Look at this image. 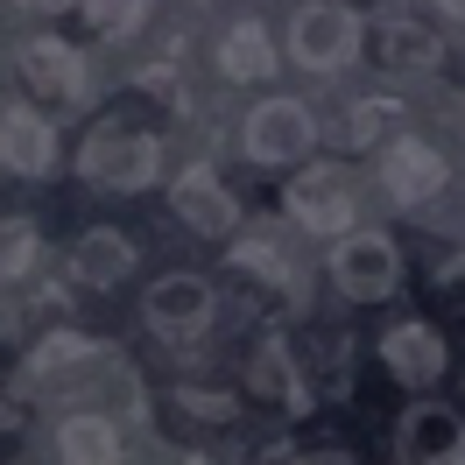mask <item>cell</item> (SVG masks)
Here are the masks:
<instances>
[{"mask_svg":"<svg viewBox=\"0 0 465 465\" xmlns=\"http://www.w3.org/2000/svg\"><path fill=\"white\" fill-rule=\"evenodd\" d=\"M22 15H64V7H78V0H15Z\"/></svg>","mask_w":465,"mask_h":465,"instance_id":"cell-25","label":"cell"},{"mask_svg":"<svg viewBox=\"0 0 465 465\" xmlns=\"http://www.w3.org/2000/svg\"><path fill=\"white\" fill-rule=\"evenodd\" d=\"M437 7H444V15H451V22H465V0H437Z\"/></svg>","mask_w":465,"mask_h":465,"instance_id":"cell-27","label":"cell"},{"mask_svg":"<svg viewBox=\"0 0 465 465\" xmlns=\"http://www.w3.org/2000/svg\"><path fill=\"white\" fill-rule=\"evenodd\" d=\"M247 388L262 395V402H275V409H290V416H303L311 409V388H303V374H296V360H290V346H254V360H247Z\"/></svg>","mask_w":465,"mask_h":465,"instance_id":"cell-13","label":"cell"},{"mask_svg":"<svg viewBox=\"0 0 465 465\" xmlns=\"http://www.w3.org/2000/svg\"><path fill=\"white\" fill-rule=\"evenodd\" d=\"M22 78H29L43 99H78V92H85V57H78L64 35H35V43H22Z\"/></svg>","mask_w":465,"mask_h":465,"instance_id":"cell-11","label":"cell"},{"mask_svg":"<svg viewBox=\"0 0 465 465\" xmlns=\"http://www.w3.org/2000/svg\"><path fill=\"white\" fill-rule=\"evenodd\" d=\"M290 57L303 64V71H346V64L360 57V15H352L346 0H311V7H296Z\"/></svg>","mask_w":465,"mask_h":465,"instance_id":"cell-2","label":"cell"},{"mask_svg":"<svg viewBox=\"0 0 465 465\" xmlns=\"http://www.w3.org/2000/svg\"><path fill=\"white\" fill-rule=\"evenodd\" d=\"M212 311H219V296H212V282L191 275V268H183V275H163V282L142 296L148 331H163V339H176V346H183V339H198L204 324H212Z\"/></svg>","mask_w":465,"mask_h":465,"instance_id":"cell-4","label":"cell"},{"mask_svg":"<svg viewBox=\"0 0 465 465\" xmlns=\"http://www.w3.org/2000/svg\"><path fill=\"white\" fill-rule=\"evenodd\" d=\"M296 465H352V459H339V451H311V459H296Z\"/></svg>","mask_w":465,"mask_h":465,"instance_id":"cell-26","label":"cell"},{"mask_svg":"<svg viewBox=\"0 0 465 465\" xmlns=\"http://www.w3.org/2000/svg\"><path fill=\"white\" fill-rule=\"evenodd\" d=\"M247 155L254 163H296V155H311V142H318V120H311V106L303 99H262L254 114H247Z\"/></svg>","mask_w":465,"mask_h":465,"instance_id":"cell-5","label":"cell"},{"mask_svg":"<svg viewBox=\"0 0 465 465\" xmlns=\"http://www.w3.org/2000/svg\"><path fill=\"white\" fill-rule=\"evenodd\" d=\"M219 71H226V78H240V85L275 71V43H268L262 22H232V29H226V43H219Z\"/></svg>","mask_w":465,"mask_h":465,"instance_id":"cell-16","label":"cell"},{"mask_svg":"<svg viewBox=\"0 0 465 465\" xmlns=\"http://www.w3.org/2000/svg\"><path fill=\"white\" fill-rule=\"evenodd\" d=\"M35 219H0V282H15V275H29L35 268Z\"/></svg>","mask_w":465,"mask_h":465,"instance_id":"cell-20","label":"cell"},{"mask_svg":"<svg viewBox=\"0 0 465 465\" xmlns=\"http://www.w3.org/2000/svg\"><path fill=\"white\" fill-rule=\"evenodd\" d=\"M0 163H7V176H29V183L57 170V134H50V120L35 106H7L0 114Z\"/></svg>","mask_w":465,"mask_h":465,"instance_id":"cell-10","label":"cell"},{"mask_svg":"<svg viewBox=\"0 0 465 465\" xmlns=\"http://www.w3.org/2000/svg\"><path fill=\"white\" fill-rule=\"evenodd\" d=\"M232 268L262 275V282H275V290H296V262L282 254V232H247V240L232 247Z\"/></svg>","mask_w":465,"mask_h":465,"instance_id":"cell-18","label":"cell"},{"mask_svg":"<svg viewBox=\"0 0 465 465\" xmlns=\"http://www.w3.org/2000/svg\"><path fill=\"white\" fill-rule=\"evenodd\" d=\"M183 402L198 409V416H232V402H226V395H183Z\"/></svg>","mask_w":465,"mask_h":465,"instance_id":"cell-24","label":"cell"},{"mask_svg":"<svg viewBox=\"0 0 465 465\" xmlns=\"http://www.w3.org/2000/svg\"><path fill=\"white\" fill-rule=\"evenodd\" d=\"M57 459L64 465H120V430L106 416H64L57 423Z\"/></svg>","mask_w":465,"mask_h":465,"instance_id":"cell-15","label":"cell"},{"mask_svg":"<svg viewBox=\"0 0 465 465\" xmlns=\"http://www.w3.org/2000/svg\"><path fill=\"white\" fill-rule=\"evenodd\" d=\"M395 459L402 465H451V459H465L459 409H444V402L402 409V423H395Z\"/></svg>","mask_w":465,"mask_h":465,"instance_id":"cell-7","label":"cell"},{"mask_svg":"<svg viewBox=\"0 0 465 465\" xmlns=\"http://www.w3.org/2000/svg\"><path fill=\"white\" fill-rule=\"evenodd\" d=\"M331 282H339L352 303H381V296H395V282H402V254H395V240H388V232H346V240L331 247Z\"/></svg>","mask_w":465,"mask_h":465,"instance_id":"cell-3","label":"cell"},{"mask_svg":"<svg viewBox=\"0 0 465 465\" xmlns=\"http://www.w3.org/2000/svg\"><path fill=\"white\" fill-rule=\"evenodd\" d=\"M170 204H176V219L198 232V240H226V232L240 226V204H232V191L212 170H183L176 191H170Z\"/></svg>","mask_w":465,"mask_h":465,"instance_id":"cell-9","label":"cell"},{"mask_svg":"<svg viewBox=\"0 0 465 465\" xmlns=\"http://www.w3.org/2000/svg\"><path fill=\"white\" fill-rule=\"evenodd\" d=\"M78 176L92 191H148L163 176V142L148 127H120V120H99L78 148Z\"/></svg>","mask_w":465,"mask_h":465,"instance_id":"cell-1","label":"cell"},{"mask_svg":"<svg viewBox=\"0 0 465 465\" xmlns=\"http://www.w3.org/2000/svg\"><path fill=\"white\" fill-rule=\"evenodd\" d=\"M99 352V339H85V331H57V339H43V346L29 352V381L57 374V367H78V360H92Z\"/></svg>","mask_w":465,"mask_h":465,"instance_id":"cell-19","label":"cell"},{"mask_svg":"<svg viewBox=\"0 0 465 465\" xmlns=\"http://www.w3.org/2000/svg\"><path fill=\"white\" fill-rule=\"evenodd\" d=\"M290 219L303 232H352V183L346 170H331V163H311L303 176H290Z\"/></svg>","mask_w":465,"mask_h":465,"instance_id":"cell-6","label":"cell"},{"mask_svg":"<svg viewBox=\"0 0 465 465\" xmlns=\"http://www.w3.org/2000/svg\"><path fill=\"white\" fill-rule=\"evenodd\" d=\"M183 465H212V459H183Z\"/></svg>","mask_w":465,"mask_h":465,"instance_id":"cell-28","label":"cell"},{"mask_svg":"<svg viewBox=\"0 0 465 465\" xmlns=\"http://www.w3.org/2000/svg\"><path fill=\"white\" fill-rule=\"evenodd\" d=\"M78 7L99 35H134L148 22V0H78Z\"/></svg>","mask_w":465,"mask_h":465,"instance_id":"cell-21","label":"cell"},{"mask_svg":"<svg viewBox=\"0 0 465 465\" xmlns=\"http://www.w3.org/2000/svg\"><path fill=\"white\" fill-rule=\"evenodd\" d=\"M374 50H381L388 71H430L437 64V35L423 29V22H381Z\"/></svg>","mask_w":465,"mask_h":465,"instance_id":"cell-17","label":"cell"},{"mask_svg":"<svg viewBox=\"0 0 465 465\" xmlns=\"http://www.w3.org/2000/svg\"><path fill=\"white\" fill-rule=\"evenodd\" d=\"M388 120H402V114H395V99H360V106H352V127H346V142H352V148L381 142V134H388Z\"/></svg>","mask_w":465,"mask_h":465,"instance_id":"cell-22","label":"cell"},{"mask_svg":"<svg viewBox=\"0 0 465 465\" xmlns=\"http://www.w3.org/2000/svg\"><path fill=\"white\" fill-rule=\"evenodd\" d=\"M444 155H437L430 142H416V134H402V142L381 155V191L395 204H430L437 191H444Z\"/></svg>","mask_w":465,"mask_h":465,"instance_id":"cell-8","label":"cell"},{"mask_svg":"<svg viewBox=\"0 0 465 465\" xmlns=\"http://www.w3.org/2000/svg\"><path fill=\"white\" fill-rule=\"evenodd\" d=\"M381 360H388V374L402 381V388H430L444 374V339H437L430 324H395L381 339Z\"/></svg>","mask_w":465,"mask_h":465,"instance_id":"cell-12","label":"cell"},{"mask_svg":"<svg viewBox=\"0 0 465 465\" xmlns=\"http://www.w3.org/2000/svg\"><path fill=\"white\" fill-rule=\"evenodd\" d=\"M444 296L465 303V254H459V262H444Z\"/></svg>","mask_w":465,"mask_h":465,"instance_id":"cell-23","label":"cell"},{"mask_svg":"<svg viewBox=\"0 0 465 465\" xmlns=\"http://www.w3.org/2000/svg\"><path fill=\"white\" fill-rule=\"evenodd\" d=\"M134 268V240H120L114 226H92L78 247H71V275L85 290H120V275Z\"/></svg>","mask_w":465,"mask_h":465,"instance_id":"cell-14","label":"cell"}]
</instances>
